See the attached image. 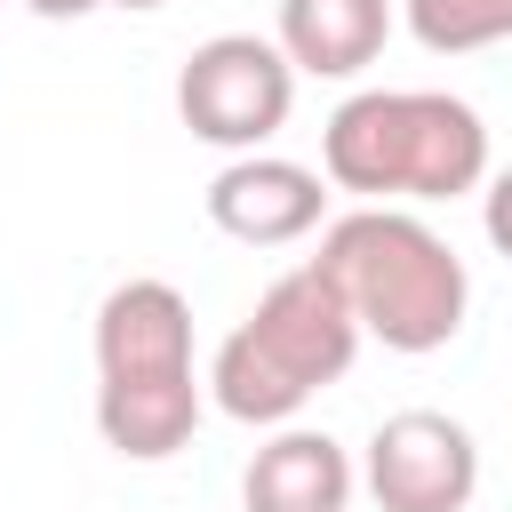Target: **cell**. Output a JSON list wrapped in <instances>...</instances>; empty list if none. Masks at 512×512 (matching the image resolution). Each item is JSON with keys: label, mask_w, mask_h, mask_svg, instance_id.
Wrapping results in <instances>:
<instances>
[{"label": "cell", "mask_w": 512, "mask_h": 512, "mask_svg": "<svg viewBox=\"0 0 512 512\" xmlns=\"http://www.w3.org/2000/svg\"><path fill=\"white\" fill-rule=\"evenodd\" d=\"M280 56L312 80H352L392 40V0H280Z\"/></svg>", "instance_id": "obj_8"}, {"label": "cell", "mask_w": 512, "mask_h": 512, "mask_svg": "<svg viewBox=\"0 0 512 512\" xmlns=\"http://www.w3.org/2000/svg\"><path fill=\"white\" fill-rule=\"evenodd\" d=\"M248 512H344L352 504V456L328 432H272L240 472Z\"/></svg>", "instance_id": "obj_9"}, {"label": "cell", "mask_w": 512, "mask_h": 512, "mask_svg": "<svg viewBox=\"0 0 512 512\" xmlns=\"http://www.w3.org/2000/svg\"><path fill=\"white\" fill-rule=\"evenodd\" d=\"M24 8L64 24V16H88V8H168V0H24Z\"/></svg>", "instance_id": "obj_12"}, {"label": "cell", "mask_w": 512, "mask_h": 512, "mask_svg": "<svg viewBox=\"0 0 512 512\" xmlns=\"http://www.w3.org/2000/svg\"><path fill=\"white\" fill-rule=\"evenodd\" d=\"M320 168L360 200H456L488 184V120L448 88H360L328 112Z\"/></svg>", "instance_id": "obj_2"}, {"label": "cell", "mask_w": 512, "mask_h": 512, "mask_svg": "<svg viewBox=\"0 0 512 512\" xmlns=\"http://www.w3.org/2000/svg\"><path fill=\"white\" fill-rule=\"evenodd\" d=\"M360 352V320L344 304V288L304 256L296 272H280L256 312L216 344L208 360V400L232 424H288L312 392H328Z\"/></svg>", "instance_id": "obj_4"}, {"label": "cell", "mask_w": 512, "mask_h": 512, "mask_svg": "<svg viewBox=\"0 0 512 512\" xmlns=\"http://www.w3.org/2000/svg\"><path fill=\"white\" fill-rule=\"evenodd\" d=\"M312 264L344 288L360 336H376L384 352H440V344H456V328L472 312L464 256L424 216H408L392 200H368V208L336 216L320 232Z\"/></svg>", "instance_id": "obj_3"}, {"label": "cell", "mask_w": 512, "mask_h": 512, "mask_svg": "<svg viewBox=\"0 0 512 512\" xmlns=\"http://www.w3.org/2000/svg\"><path fill=\"white\" fill-rule=\"evenodd\" d=\"M96 432L128 464H168L200 432L192 304L168 280H120L96 304Z\"/></svg>", "instance_id": "obj_1"}, {"label": "cell", "mask_w": 512, "mask_h": 512, "mask_svg": "<svg viewBox=\"0 0 512 512\" xmlns=\"http://www.w3.org/2000/svg\"><path fill=\"white\" fill-rule=\"evenodd\" d=\"M480 488V440L440 408H400L368 432L376 512H464Z\"/></svg>", "instance_id": "obj_6"}, {"label": "cell", "mask_w": 512, "mask_h": 512, "mask_svg": "<svg viewBox=\"0 0 512 512\" xmlns=\"http://www.w3.org/2000/svg\"><path fill=\"white\" fill-rule=\"evenodd\" d=\"M320 216H328V184L280 152H232V168H216L208 184V224L248 248H288L320 232Z\"/></svg>", "instance_id": "obj_7"}, {"label": "cell", "mask_w": 512, "mask_h": 512, "mask_svg": "<svg viewBox=\"0 0 512 512\" xmlns=\"http://www.w3.org/2000/svg\"><path fill=\"white\" fill-rule=\"evenodd\" d=\"M416 48L432 56H472V48H496L512 40V0H400Z\"/></svg>", "instance_id": "obj_10"}, {"label": "cell", "mask_w": 512, "mask_h": 512, "mask_svg": "<svg viewBox=\"0 0 512 512\" xmlns=\"http://www.w3.org/2000/svg\"><path fill=\"white\" fill-rule=\"evenodd\" d=\"M288 104H296V64L280 56V40L256 32H216L176 72V120L216 152H264L288 128Z\"/></svg>", "instance_id": "obj_5"}, {"label": "cell", "mask_w": 512, "mask_h": 512, "mask_svg": "<svg viewBox=\"0 0 512 512\" xmlns=\"http://www.w3.org/2000/svg\"><path fill=\"white\" fill-rule=\"evenodd\" d=\"M480 224H488L496 256H512V168H496V176H488V192H480Z\"/></svg>", "instance_id": "obj_11"}]
</instances>
